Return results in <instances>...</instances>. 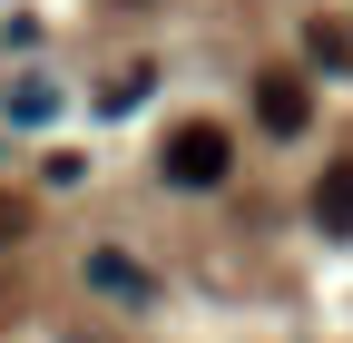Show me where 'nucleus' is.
<instances>
[{
  "instance_id": "1",
  "label": "nucleus",
  "mask_w": 353,
  "mask_h": 343,
  "mask_svg": "<svg viewBox=\"0 0 353 343\" xmlns=\"http://www.w3.org/2000/svg\"><path fill=\"white\" fill-rule=\"evenodd\" d=\"M226 167H236V147H226V127H216V118L167 127V187H226Z\"/></svg>"
},
{
  "instance_id": "2",
  "label": "nucleus",
  "mask_w": 353,
  "mask_h": 343,
  "mask_svg": "<svg viewBox=\"0 0 353 343\" xmlns=\"http://www.w3.org/2000/svg\"><path fill=\"white\" fill-rule=\"evenodd\" d=\"M255 118L275 127V138H304V127H314V89H304L294 69H275V79H255Z\"/></svg>"
},
{
  "instance_id": "3",
  "label": "nucleus",
  "mask_w": 353,
  "mask_h": 343,
  "mask_svg": "<svg viewBox=\"0 0 353 343\" xmlns=\"http://www.w3.org/2000/svg\"><path fill=\"white\" fill-rule=\"evenodd\" d=\"M88 284H99V294H118V304H148V294H157V275L138 265V255H118V245H99V255H88Z\"/></svg>"
},
{
  "instance_id": "4",
  "label": "nucleus",
  "mask_w": 353,
  "mask_h": 343,
  "mask_svg": "<svg viewBox=\"0 0 353 343\" xmlns=\"http://www.w3.org/2000/svg\"><path fill=\"white\" fill-rule=\"evenodd\" d=\"M314 226L324 236H353V157H334L324 177H314Z\"/></svg>"
},
{
  "instance_id": "5",
  "label": "nucleus",
  "mask_w": 353,
  "mask_h": 343,
  "mask_svg": "<svg viewBox=\"0 0 353 343\" xmlns=\"http://www.w3.org/2000/svg\"><path fill=\"white\" fill-rule=\"evenodd\" d=\"M148 79H157V69H128V79H108V89H99V108H108V118H128V108L148 98Z\"/></svg>"
},
{
  "instance_id": "6",
  "label": "nucleus",
  "mask_w": 353,
  "mask_h": 343,
  "mask_svg": "<svg viewBox=\"0 0 353 343\" xmlns=\"http://www.w3.org/2000/svg\"><path fill=\"white\" fill-rule=\"evenodd\" d=\"M304 50H314V59H324V69H343V59H353V39H343V30H334V20H314V30H304Z\"/></svg>"
},
{
  "instance_id": "7",
  "label": "nucleus",
  "mask_w": 353,
  "mask_h": 343,
  "mask_svg": "<svg viewBox=\"0 0 353 343\" xmlns=\"http://www.w3.org/2000/svg\"><path fill=\"white\" fill-rule=\"evenodd\" d=\"M30 236V196H10V187H0V245H20Z\"/></svg>"
},
{
  "instance_id": "8",
  "label": "nucleus",
  "mask_w": 353,
  "mask_h": 343,
  "mask_svg": "<svg viewBox=\"0 0 353 343\" xmlns=\"http://www.w3.org/2000/svg\"><path fill=\"white\" fill-rule=\"evenodd\" d=\"M128 10H148V0H128Z\"/></svg>"
}]
</instances>
